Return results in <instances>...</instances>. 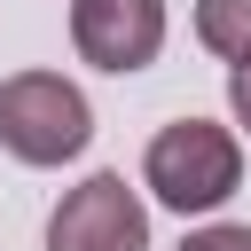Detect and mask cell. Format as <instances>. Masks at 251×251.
I'll return each instance as SVG.
<instances>
[{"instance_id":"1","label":"cell","mask_w":251,"mask_h":251,"mask_svg":"<svg viewBox=\"0 0 251 251\" xmlns=\"http://www.w3.org/2000/svg\"><path fill=\"white\" fill-rule=\"evenodd\" d=\"M141 188L180 220L188 212H220L243 188V141L227 126H212V118H173L141 149Z\"/></svg>"},{"instance_id":"2","label":"cell","mask_w":251,"mask_h":251,"mask_svg":"<svg viewBox=\"0 0 251 251\" xmlns=\"http://www.w3.org/2000/svg\"><path fill=\"white\" fill-rule=\"evenodd\" d=\"M86 141H94V110L63 71L0 78V149L16 165H71Z\"/></svg>"},{"instance_id":"3","label":"cell","mask_w":251,"mask_h":251,"mask_svg":"<svg viewBox=\"0 0 251 251\" xmlns=\"http://www.w3.org/2000/svg\"><path fill=\"white\" fill-rule=\"evenodd\" d=\"M47 251H149V204L126 173H86L47 212Z\"/></svg>"},{"instance_id":"4","label":"cell","mask_w":251,"mask_h":251,"mask_svg":"<svg viewBox=\"0 0 251 251\" xmlns=\"http://www.w3.org/2000/svg\"><path fill=\"white\" fill-rule=\"evenodd\" d=\"M71 47L110 78L149 71L165 47V0H71Z\"/></svg>"},{"instance_id":"5","label":"cell","mask_w":251,"mask_h":251,"mask_svg":"<svg viewBox=\"0 0 251 251\" xmlns=\"http://www.w3.org/2000/svg\"><path fill=\"white\" fill-rule=\"evenodd\" d=\"M196 39L227 63L251 55V0H196Z\"/></svg>"},{"instance_id":"6","label":"cell","mask_w":251,"mask_h":251,"mask_svg":"<svg viewBox=\"0 0 251 251\" xmlns=\"http://www.w3.org/2000/svg\"><path fill=\"white\" fill-rule=\"evenodd\" d=\"M180 251H251V227L243 220H212V227L180 235Z\"/></svg>"},{"instance_id":"7","label":"cell","mask_w":251,"mask_h":251,"mask_svg":"<svg viewBox=\"0 0 251 251\" xmlns=\"http://www.w3.org/2000/svg\"><path fill=\"white\" fill-rule=\"evenodd\" d=\"M227 110H235V126L251 133V55H243V63L227 71Z\"/></svg>"}]
</instances>
